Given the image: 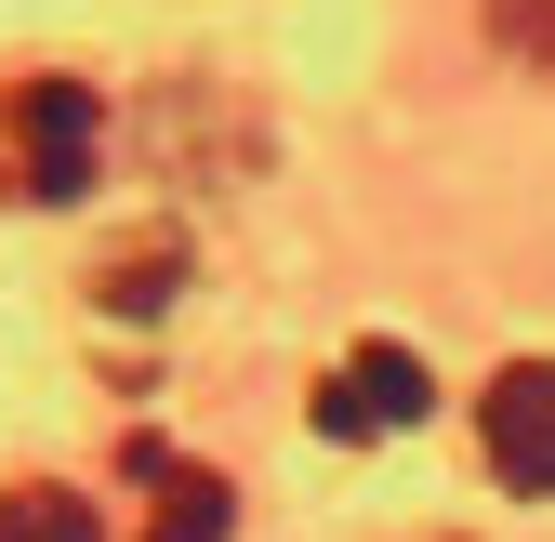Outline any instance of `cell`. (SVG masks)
<instances>
[{"mask_svg":"<svg viewBox=\"0 0 555 542\" xmlns=\"http://www.w3.org/2000/svg\"><path fill=\"white\" fill-rule=\"evenodd\" d=\"M119 463H132V477L159 490V529H146V542H225V529H238V490L212 477V463H172L159 437H132Z\"/></svg>","mask_w":555,"mask_h":542,"instance_id":"277c9868","label":"cell"},{"mask_svg":"<svg viewBox=\"0 0 555 542\" xmlns=\"http://www.w3.org/2000/svg\"><path fill=\"white\" fill-rule=\"evenodd\" d=\"M476 437H490V477L516 503H555V358H503L476 397Z\"/></svg>","mask_w":555,"mask_h":542,"instance_id":"7a4b0ae2","label":"cell"},{"mask_svg":"<svg viewBox=\"0 0 555 542\" xmlns=\"http://www.w3.org/2000/svg\"><path fill=\"white\" fill-rule=\"evenodd\" d=\"M424 358H410V345H358V358H344L331 384H318V437H344V450H358V437H397V424H424Z\"/></svg>","mask_w":555,"mask_h":542,"instance_id":"3957f363","label":"cell"},{"mask_svg":"<svg viewBox=\"0 0 555 542\" xmlns=\"http://www.w3.org/2000/svg\"><path fill=\"white\" fill-rule=\"evenodd\" d=\"M93 132H106V106H93V80H14V198H80L93 185Z\"/></svg>","mask_w":555,"mask_h":542,"instance_id":"6da1fadb","label":"cell"},{"mask_svg":"<svg viewBox=\"0 0 555 542\" xmlns=\"http://www.w3.org/2000/svg\"><path fill=\"white\" fill-rule=\"evenodd\" d=\"M172 264H185V251H172V238H146V251H119V264H106V279H93V292H106L119 318H146V305H172V292H159V279H172Z\"/></svg>","mask_w":555,"mask_h":542,"instance_id":"8992f818","label":"cell"},{"mask_svg":"<svg viewBox=\"0 0 555 542\" xmlns=\"http://www.w3.org/2000/svg\"><path fill=\"white\" fill-rule=\"evenodd\" d=\"M490 40L529 53V66H555V0H490Z\"/></svg>","mask_w":555,"mask_h":542,"instance_id":"52a82bcc","label":"cell"},{"mask_svg":"<svg viewBox=\"0 0 555 542\" xmlns=\"http://www.w3.org/2000/svg\"><path fill=\"white\" fill-rule=\"evenodd\" d=\"M0 542H106V516L66 477H14V490H0Z\"/></svg>","mask_w":555,"mask_h":542,"instance_id":"5b68a950","label":"cell"}]
</instances>
